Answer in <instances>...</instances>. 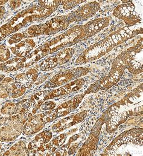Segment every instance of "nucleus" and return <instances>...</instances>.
<instances>
[{
    "label": "nucleus",
    "mask_w": 143,
    "mask_h": 156,
    "mask_svg": "<svg viewBox=\"0 0 143 156\" xmlns=\"http://www.w3.org/2000/svg\"><path fill=\"white\" fill-rule=\"evenodd\" d=\"M138 33L131 31L127 27L121 29L88 47L78 57L76 61V64H82L98 59L111 51L117 45L133 38Z\"/></svg>",
    "instance_id": "1"
},
{
    "label": "nucleus",
    "mask_w": 143,
    "mask_h": 156,
    "mask_svg": "<svg viewBox=\"0 0 143 156\" xmlns=\"http://www.w3.org/2000/svg\"><path fill=\"white\" fill-rule=\"evenodd\" d=\"M84 39L82 26H75L63 34L48 41L39 48L46 56L48 53L56 52Z\"/></svg>",
    "instance_id": "2"
},
{
    "label": "nucleus",
    "mask_w": 143,
    "mask_h": 156,
    "mask_svg": "<svg viewBox=\"0 0 143 156\" xmlns=\"http://www.w3.org/2000/svg\"><path fill=\"white\" fill-rule=\"evenodd\" d=\"M143 145V129H132L124 132L117 137L109 146L106 150L107 155H114L115 152L121 148L124 150L125 147L129 146L133 147H142Z\"/></svg>",
    "instance_id": "3"
},
{
    "label": "nucleus",
    "mask_w": 143,
    "mask_h": 156,
    "mask_svg": "<svg viewBox=\"0 0 143 156\" xmlns=\"http://www.w3.org/2000/svg\"><path fill=\"white\" fill-rule=\"evenodd\" d=\"M31 115L29 112H23L9 117L6 124L0 128V140L11 141L17 137L22 131L24 123Z\"/></svg>",
    "instance_id": "4"
},
{
    "label": "nucleus",
    "mask_w": 143,
    "mask_h": 156,
    "mask_svg": "<svg viewBox=\"0 0 143 156\" xmlns=\"http://www.w3.org/2000/svg\"><path fill=\"white\" fill-rule=\"evenodd\" d=\"M88 72V69L85 68H76L61 72L50 79L44 86L45 88H55L66 84L70 81L77 79L85 75Z\"/></svg>",
    "instance_id": "5"
},
{
    "label": "nucleus",
    "mask_w": 143,
    "mask_h": 156,
    "mask_svg": "<svg viewBox=\"0 0 143 156\" xmlns=\"http://www.w3.org/2000/svg\"><path fill=\"white\" fill-rule=\"evenodd\" d=\"M73 21H74V20L72 13L52 18L45 24L40 25L41 35L55 34L66 29Z\"/></svg>",
    "instance_id": "6"
},
{
    "label": "nucleus",
    "mask_w": 143,
    "mask_h": 156,
    "mask_svg": "<svg viewBox=\"0 0 143 156\" xmlns=\"http://www.w3.org/2000/svg\"><path fill=\"white\" fill-rule=\"evenodd\" d=\"M124 69L120 68L112 67V69L107 76L101 78L96 83L91 85L85 94L89 93H96L99 90H106L118 82L122 76Z\"/></svg>",
    "instance_id": "7"
},
{
    "label": "nucleus",
    "mask_w": 143,
    "mask_h": 156,
    "mask_svg": "<svg viewBox=\"0 0 143 156\" xmlns=\"http://www.w3.org/2000/svg\"><path fill=\"white\" fill-rule=\"evenodd\" d=\"M85 94L75 96L72 100L61 104L53 111L49 112L47 116L44 117L45 122H50L58 117L65 116L77 108Z\"/></svg>",
    "instance_id": "8"
},
{
    "label": "nucleus",
    "mask_w": 143,
    "mask_h": 156,
    "mask_svg": "<svg viewBox=\"0 0 143 156\" xmlns=\"http://www.w3.org/2000/svg\"><path fill=\"white\" fill-rule=\"evenodd\" d=\"M113 14L119 19L124 20L128 26H134L141 21L140 17L135 10L134 4L130 1L117 6Z\"/></svg>",
    "instance_id": "9"
},
{
    "label": "nucleus",
    "mask_w": 143,
    "mask_h": 156,
    "mask_svg": "<svg viewBox=\"0 0 143 156\" xmlns=\"http://www.w3.org/2000/svg\"><path fill=\"white\" fill-rule=\"evenodd\" d=\"M74 50L72 48H64L45 60L40 66L41 71H48L56 66L67 62L73 56Z\"/></svg>",
    "instance_id": "10"
},
{
    "label": "nucleus",
    "mask_w": 143,
    "mask_h": 156,
    "mask_svg": "<svg viewBox=\"0 0 143 156\" xmlns=\"http://www.w3.org/2000/svg\"><path fill=\"white\" fill-rule=\"evenodd\" d=\"M64 93L61 88L55 90H45L38 92L35 94L31 98L30 102L33 107L32 114L36 113L37 110L41 107L42 104L50 99L54 98L63 96Z\"/></svg>",
    "instance_id": "11"
},
{
    "label": "nucleus",
    "mask_w": 143,
    "mask_h": 156,
    "mask_svg": "<svg viewBox=\"0 0 143 156\" xmlns=\"http://www.w3.org/2000/svg\"><path fill=\"white\" fill-rule=\"evenodd\" d=\"M103 119H100L98 120L97 123L96 124L94 128L92 129L88 139L84 144L83 148H82V149L80 150L79 152L80 155H91L92 152L94 151L97 145L100 128L103 123Z\"/></svg>",
    "instance_id": "12"
},
{
    "label": "nucleus",
    "mask_w": 143,
    "mask_h": 156,
    "mask_svg": "<svg viewBox=\"0 0 143 156\" xmlns=\"http://www.w3.org/2000/svg\"><path fill=\"white\" fill-rule=\"evenodd\" d=\"M143 50V44L142 43L138 44L135 47L129 48L126 51H123L120 55H119L116 59L113 61L112 67L120 68L122 69H125L127 68L128 64L133 57L138 52Z\"/></svg>",
    "instance_id": "13"
},
{
    "label": "nucleus",
    "mask_w": 143,
    "mask_h": 156,
    "mask_svg": "<svg viewBox=\"0 0 143 156\" xmlns=\"http://www.w3.org/2000/svg\"><path fill=\"white\" fill-rule=\"evenodd\" d=\"M87 115V112L84 111L79 113L73 115L61 120L52 127L53 133H59L73 125H75L83 120Z\"/></svg>",
    "instance_id": "14"
},
{
    "label": "nucleus",
    "mask_w": 143,
    "mask_h": 156,
    "mask_svg": "<svg viewBox=\"0 0 143 156\" xmlns=\"http://www.w3.org/2000/svg\"><path fill=\"white\" fill-rule=\"evenodd\" d=\"M100 9V4L97 2H91L80 7L72 13L74 21H85L94 16Z\"/></svg>",
    "instance_id": "15"
},
{
    "label": "nucleus",
    "mask_w": 143,
    "mask_h": 156,
    "mask_svg": "<svg viewBox=\"0 0 143 156\" xmlns=\"http://www.w3.org/2000/svg\"><path fill=\"white\" fill-rule=\"evenodd\" d=\"M109 24V20L107 18H99L88 22L82 26L83 34L85 39L95 35L101 30L107 27Z\"/></svg>",
    "instance_id": "16"
},
{
    "label": "nucleus",
    "mask_w": 143,
    "mask_h": 156,
    "mask_svg": "<svg viewBox=\"0 0 143 156\" xmlns=\"http://www.w3.org/2000/svg\"><path fill=\"white\" fill-rule=\"evenodd\" d=\"M52 137V133L50 130H45L37 135L33 141L29 144L28 148L32 154L42 152L45 144L49 142Z\"/></svg>",
    "instance_id": "17"
},
{
    "label": "nucleus",
    "mask_w": 143,
    "mask_h": 156,
    "mask_svg": "<svg viewBox=\"0 0 143 156\" xmlns=\"http://www.w3.org/2000/svg\"><path fill=\"white\" fill-rule=\"evenodd\" d=\"M44 117L45 114L44 113L29 117L24 126V133L26 135H31L42 129L45 123Z\"/></svg>",
    "instance_id": "18"
},
{
    "label": "nucleus",
    "mask_w": 143,
    "mask_h": 156,
    "mask_svg": "<svg viewBox=\"0 0 143 156\" xmlns=\"http://www.w3.org/2000/svg\"><path fill=\"white\" fill-rule=\"evenodd\" d=\"M36 45L35 42L32 39H26L11 48V50L16 56L23 58L30 53Z\"/></svg>",
    "instance_id": "19"
},
{
    "label": "nucleus",
    "mask_w": 143,
    "mask_h": 156,
    "mask_svg": "<svg viewBox=\"0 0 143 156\" xmlns=\"http://www.w3.org/2000/svg\"><path fill=\"white\" fill-rule=\"evenodd\" d=\"M38 72L35 69H31L25 73L18 75L15 78V83L26 88L30 86L36 81Z\"/></svg>",
    "instance_id": "20"
},
{
    "label": "nucleus",
    "mask_w": 143,
    "mask_h": 156,
    "mask_svg": "<svg viewBox=\"0 0 143 156\" xmlns=\"http://www.w3.org/2000/svg\"><path fill=\"white\" fill-rule=\"evenodd\" d=\"M26 58H16L0 64V70L4 72L16 71L26 66Z\"/></svg>",
    "instance_id": "21"
},
{
    "label": "nucleus",
    "mask_w": 143,
    "mask_h": 156,
    "mask_svg": "<svg viewBox=\"0 0 143 156\" xmlns=\"http://www.w3.org/2000/svg\"><path fill=\"white\" fill-rule=\"evenodd\" d=\"M67 136L65 134H61L58 137L54 138L53 140L51 141L50 143L46 145L45 147H44L42 153L47 151V155L52 154L57 148H58L60 146H61L65 141Z\"/></svg>",
    "instance_id": "22"
},
{
    "label": "nucleus",
    "mask_w": 143,
    "mask_h": 156,
    "mask_svg": "<svg viewBox=\"0 0 143 156\" xmlns=\"http://www.w3.org/2000/svg\"><path fill=\"white\" fill-rule=\"evenodd\" d=\"M143 51V50H142ZM137 53L129 62L127 68L130 72L137 74L143 71V62H140V60H143L142 58L140 59V52Z\"/></svg>",
    "instance_id": "23"
},
{
    "label": "nucleus",
    "mask_w": 143,
    "mask_h": 156,
    "mask_svg": "<svg viewBox=\"0 0 143 156\" xmlns=\"http://www.w3.org/2000/svg\"><path fill=\"white\" fill-rule=\"evenodd\" d=\"M14 83L11 78H6L0 83V98H7L12 93Z\"/></svg>",
    "instance_id": "24"
},
{
    "label": "nucleus",
    "mask_w": 143,
    "mask_h": 156,
    "mask_svg": "<svg viewBox=\"0 0 143 156\" xmlns=\"http://www.w3.org/2000/svg\"><path fill=\"white\" fill-rule=\"evenodd\" d=\"M85 82L82 78L77 79L70 83H67L62 87L67 94L79 90L84 85Z\"/></svg>",
    "instance_id": "25"
},
{
    "label": "nucleus",
    "mask_w": 143,
    "mask_h": 156,
    "mask_svg": "<svg viewBox=\"0 0 143 156\" xmlns=\"http://www.w3.org/2000/svg\"><path fill=\"white\" fill-rule=\"evenodd\" d=\"M24 154H29V153H27V150L25 147V144L23 142L17 143L13 147H12L10 150L7 151L4 153V155H24Z\"/></svg>",
    "instance_id": "26"
},
{
    "label": "nucleus",
    "mask_w": 143,
    "mask_h": 156,
    "mask_svg": "<svg viewBox=\"0 0 143 156\" xmlns=\"http://www.w3.org/2000/svg\"><path fill=\"white\" fill-rule=\"evenodd\" d=\"M39 6L55 11L59 5H61V1H40L38 2Z\"/></svg>",
    "instance_id": "27"
},
{
    "label": "nucleus",
    "mask_w": 143,
    "mask_h": 156,
    "mask_svg": "<svg viewBox=\"0 0 143 156\" xmlns=\"http://www.w3.org/2000/svg\"><path fill=\"white\" fill-rule=\"evenodd\" d=\"M26 87H23L20 85H19L18 83H15L13 87V90L11 93V95L12 96V98H18L21 96H22L25 91H26Z\"/></svg>",
    "instance_id": "28"
},
{
    "label": "nucleus",
    "mask_w": 143,
    "mask_h": 156,
    "mask_svg": "<svg viewBox=\"0 0 143 156\" xmlns=\"http://www.w3.org/2000/svg\"><path fill=\"white\" fill-rule=\"evenodd\" d=\"M85 1H61V5H63V8L65 10L70 9L83 2Z\"/></svg>",
    "instance_id": "29"
},
{
    "label": "nucleus",
    "mask_w": 143,
    "mask_h": 156,
    "mask_svg": "<svg viewBox=\"0 0 143 156\" xmlns=\"http://www.w3.org/2000/svg\"><path fill=\"white\" fill-rule=\"evenodd\" d=\"M27 35L26 32L24 33H21V34H15L14 35L12 36L9 39V44H13L14 43H17L21 41L22 39L24 38H27Z\"/></svg>",
    "instance_id": "30"
},
{
    "label": "nucleus",
    "mask_w": 143,
    "mask_h": 156,
    "mask_svg": "<svg viewBox=\"0 0 143 156\" xmlns=\"http://www.w3.org/2000/svg\"><path fill=\"white\" fill-rule=\"evenodd\" d=\"M56 106V104L55 102L52 101H47L45 102V103H43L41 105V108L43 110H53L55 107Z\"/></svg>",
    "instance_id": "31"
},
{
    "label": "nucleus",
    "mask_w": 143,
    "mask_h": 156,
    "mask_svg": "<svg viewBox=\"0 0 143 156\" xmlns=\"http://www.w3.org/2000/svg\"><path fill=\"white\" fill-rule=\"evenodd\" d=\"M21 3V1H12L10 2V7L11 9L13 10L19 7Z\"/></svg>",
    "instance_id": "32"
},
{
    "label": "nucleus",
    "mask_w": 143,
    "mask_h": 156,
    "mask_svg": "<svg viewBox=\"0 0 143 156\" xmlns=\"http://www.w3.org/2000/svg\"><path fill=\"white\" fill-rule=\"evenodd\" d=\"M5 12V9L4 7L3 6H1L0 7V19L1 18V17L4 15V14Z\"/></svg>",
    "instance_id": "33"
},
{
    "label": "nucleus",
    "mask_w": 143,
    "mask_h": 156,
    "mask_svg": "<svg viewBox=\"0 0 143 156\" xmlns=\"http://www.w3.org/2000/svg\"><path fill=\"white\" fill-rule=\"evenodd\" d=\"M6 118L5 117H2L0 116V126L2 125L4 123H5V122L6 121Z\"/></svg>",
    "instance_id": "34"
},
{
    "label": "nucleus",
    "mask_w": 143,
    "mask_h": 156,
    "mask_svg": "<svg viewBox=\"0 0 143 156\" xmlns=\"http://www.w3.org/2000/svg\"><path fill=\"white\" fill-rule=\"evenodd\" d=\"M4 78V76L3 75H0V81H1Z\"/></svg>",
    "instance_id": "35"
}]
</instances>
